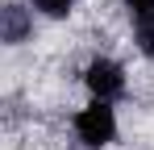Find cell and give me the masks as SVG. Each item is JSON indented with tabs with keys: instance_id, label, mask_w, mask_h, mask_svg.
I'll use <instances>...</instances> for the list:
<instances>
[{
	"instance_id": "obj_1",
	"label": "cell",
	"mask_w": 154,
	"mask_h": 150,
	"mask_svg": "<svg viewBox=\"0 0 154 150\" xmlns=\"http://www.w3.org/2000/svg\"><path fill=\"white\" fill-rule=\"evenodd\" d=\"M75 138L88 150H100V146H108V142L117 138V113H112L108 100H92L75 117Z\"/></svg>"
},
{
	"instance_id": "obj_2",
	"label": "cell",
	"mask_w": 154,
	"mask_h": 150,
	"mask_svg": "<svg viewBox=\"0 0 154 150\" xmlns=\"http://www.w3.org/2000/svg\"><path fill=\"white\" fill-rule=\"evenodd\" d=\"M83 83H88V92L96 100H117L125 92V71H121V63H112V58H92L88 71H83Z\"/></svg>"
},
{
	"instance_id": "obj_3",
	"label": "cell",
	"mask_w": 154,
	"mask_h": 150,
	"mask_svg": "<svg viewBox=\"0 0 154 150\" xmlns=\"http://www.w3.org/2000/svg\"><path fill=\"white\" fill-rule=\"evenodd\" d=\"M29 33V17L21 4H4V42H21Z\"/></svg>"
},
{
	"instance_id": "obj_4",
	"label": "cell",
	"mask_w": 154,
	"mask_h": 150,
	"mask_svg": "<svg viewBox=\"0 0 154 150\" xmlns=\"http://www.w3.org/2000/svg\"><path fill=\"white\" fill-rule=\"evenodd\" d=\"M137 46H142L146 58H154V8L146 17H137Z\"/></svg>"
},
{
	"instance_id": "obj_5",
	"label": "cell",
	"mask_w": 154,
	"mask_h": 150,
	"mask_svg": "<svg viewBox=\"0 0 154 150\" xmlns=\"http://www.w3.org/2000/svg\"><path fill=\"white\" fill-rule=\"evenodd\" d=\"M33 4H38V8H42L46 17H67L75 0H33Z\"/></svg>"
},
{
	"instance_id": "obj_6",
	"label": "cell",
	"mask_w": 154,
	"mask_h": 150,
	"mask_svg": "<svg viewBox=\"0 0 154 150\" xmlns=\"http://www.w3.org/2000/svg\"><path fill=\"white\" fill-rule=\"evenodd\" d=\"M125 8L133 13V17H146V13L154 8V0H125Z\"/></svg>"
}]
</instances>
